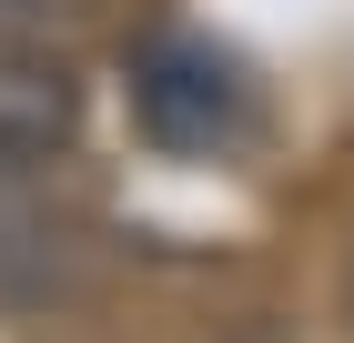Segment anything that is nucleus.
<instances>
[{
    "label": "nucleus",
    "mask_w": 354,
    "mask_h": 343,
    "mask_svg": "<svg viewBox=\"0 0 354 343\" xmlns=\"http://www.w3.org/2000/svg\"><path fill=\"white\" fill-rule=\"evenodd\" d=\"M122 111H132V132L152 141L162 161H243L263 141V81L233 41L213 30H152L132 61H122Z\"/></svg>",
    "instance_id": "nucleus-1"
},
{
    "label": "nucleus",
    "mask_w": 354,
    "mask_h": 343,
    "mask_svg": "<svg viewBox=\"0 0 354 343\" xmlns=\"http://www.w3.org/2000/svg\"><path fill=\"white\" fill-rule=\"evenodd\" d=\"M61 141H71V81L30 51H0V192L51 172Z\"/></svg>",
    "instance_id": "nucleus-2"
},
{
    "label": "nucleus",
    "mask_w": 354,
    "mask_h": 343,
    "mask_svg": "<svg viewBox=\"0 0 354 343\" xmlns=\"http://www.w3.org/2000/svg\"><path fill=\"white\" fill-rule=\"evenodd\" d=\"M71 10H91V0H0V21H10V30H41V21H71Z\"/></svg>",
    "instance_id": "nucleus-3"
},
{
    "label": "nucleus",
    "mask_w": 354,
    "mask_h": 343,
    "mask_svg": "<svg viewBox=\"0 0 354 343\" xmlns=\"http://www.w3.org/2000/svg\"><path fill=\"white\" fill-rule=\"evenodd\" d=\"M223 343H273V333H223Z\"/></svg>",
    "instance_id": "nucleus-4"
},
{
    "label": "nucleus",
    "mask_w": 354,
    "mask_h": 343,
    "mask_svg": "<svg viewBox=\"0 0 354 343\" xmlns=\"http://www.w3.org/2000/svg\"><path fill=\"white\" fill-rule=\"evenodd\" d=\"M344 323H354V283H344Z\"/></svg>",
    "instance_id": "nucleus-5"
}]
</instances>
